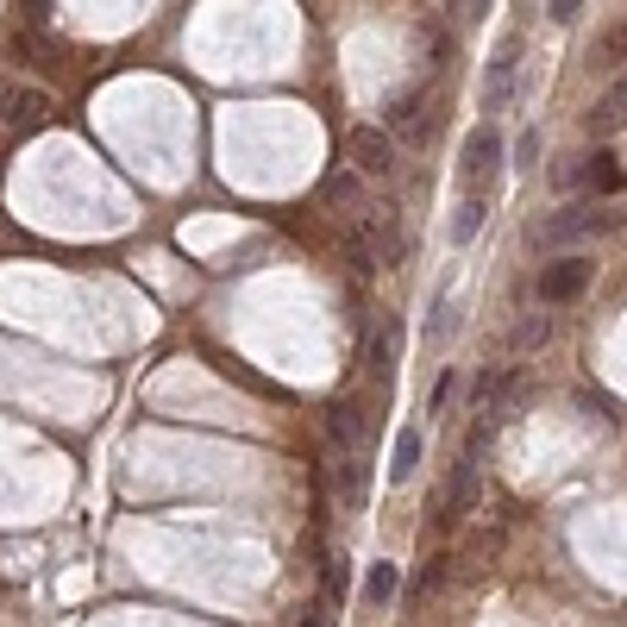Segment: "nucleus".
Listing matches in <instances>:
<instances>
[{"label":"nucleus","mask_w":627,"mask_h":627,"mask_svg":"<svg viewBox=\"0 0 627 627\" xmlns=\"http://www.w3.org/2000/svg\"><path fill=\"white\" fill-rule=\"evenodd\" d=\"M615 226H622V207H615V201H571V207H558L552 220H533L527 245L558 251V245H577V239H596V232H615Z\"/></svg>","instance_id":"nucleus-1"},{"label":"nucleus","mask_w":627,"mask_h":627,"mask_svg":"<svg viewBox=\"0 0 627 627\" xmlns=\"http://www.w3.org/2000/svg\"><path fill=\"white\" fill-rule=\"evenodd\" d=\"M515 82H521V38L508 32V38L496 45V57L483 63V113H490V120H496V113H508Z\"/></svg>","instance_id":"nucleus-2"},{"label":"nucleus","mask_w":627,"mask_h":627,"mask_svg":"<svg viewBox=\"0 0 627 627\" xmlns=\"http://www.w3.org/2000/svg\"><path fill=\"white\" fill-rule=\"evenodd\" d=\"M590 276H596L590 251H565V257H552L546 270H540V301H546V308H565V301H577L590 289Z\"/></svg>","instance_id":"nucleus-3"},{"label":"nucleus","mask_w":627,"mask_h":627,"mask_svg":"<svg viewBox=\"0 0 627 627\" xmlns=\"http://www.w3.org/2000/svg\"><path fill=\"white\" fill-rule=\"evenodd\" d=\"M496 164H502L496 125H477L471 138H465V157H458V182H465V195H483V182L496 176Z\"/></svg>","instance_id":"nucleus-4"},{"label":"nucleus","mask_w":627,"mask_h":627,"mask_svg":"<svg viewBox=\"0 0 627 627\" xmlns=\"http://www.w3.org/2000/svg\"><path fill=\"white\" fill-rule=\"evenodd\" d=\"M351 164H358V176H396V138L383 132V125H351Z\"/></svg>","instance_id":"nucleus-5"},{"label":"nucleus","mask_w":627,"mask_h":627,"mask_svg":"<svg viewBox=\"0 0 627 627\" xmlns=\"http://www.w3.org/2000/svg\"><path fill=\"white\" fill-rule=\"evenodd\" d=\"M622 125H627V75L608 82V88L590 100V113H583V132H590V138H608V132H622Z\"/></svg>","instance_id":"nucleus-6"},{"label":"nucleus","mask_w":627,"mask_h":627,"mask_svg":"<svg viewBox=\"0 0 627 627\" xmlns=\"http://www.w3.org/2000/svg\"><path fill=\"white\" fill-rule=\"evenodd\" d=\"M565 182L608 195V189H622V170H615V157H608V150H590V157H571V164H565Z\"/></svg>","instance_id":"nucleus-7"},{"label":"nucleus","mask_w":627,"mask_h":627,"mask_svg":"<svg viewBox=\"0 0 627 627\" xmlns=\"http://www.w3.org/2000/svg\"><path fill=\"white\" fill-rule=\"evenodd\" d=\"M396 596H401V565L376 558L371 571H364V602H371V608H389Z\"/></svg>","instance_id":"nucleus-8"},{"label":"nucleus","mask_w":627,"mask_h":627,"mask_svg":"<svg viewBox=\"0 0 627 627\" xmlns=\"http://www.w3.org/2000/svg\"><path fill=\"white\" fill-rule=\"evenodd\" d=\"M414 471H421V426H401L389 446V483H408Z\"/></svg>","instance_id":"nucleus-9"},{"label":"nucleus","mask_w":627,"mask_h":627,"mask_svg":"<svg viewBox=\"0 0 627 627\" xmlns=\"http://www.w3.org/2000/svg\"><path fill=\"white\" fill-rule=\"evenodd\" d=\"M490 220V195H465L458 201V214H451V245H471L477 232Z\"/></svg>","instance_id":"nucleus-10"},{"label":"nucleus","mask_w":627,"mask_h":627,"mask_svg":"<svg viewBox=\"0 0 627 627\" xmlns=\"http://www.w3.org/2000/svg\"><path fill=\"white\" fill-rule=\"evenodd\" d=\"M421 107H426L421 88L396 95V100H389V113H383V132H389V138H396V132H414V125H421Z\"/></svg>","instance_id":"nucleus-11"},{"label":"nucleus","mask_w":627,"mask_h":627,"mask_svg":"<svg viewBox=\"0 0 627 627\" xmlns=\"http://www.w3.org/2000/svg\"><path fill=\"white\" fill-rule=\"evenodd\" d=\"M371 364H376V371H389V364H396V326H376V333H371Z\"/></svg>","instance_id":"nucleus-12"},{"label":"nucleus","mask_w":627,"mask_h":627,"mask_svg":"<svg viewBox=\"0 0 627 627\" xmlns=\"http://www.w3.org/2000/svg\"><path fill=\"white\" fill-rule=\"evenodd\" d=\"M546 333H552V321H546V314H533V321H521V333H515V351H527V346H546Z\"/></svg>","instance_id":"nucleus-13"},{"label":"nucleus","mask_w":627,"mask_h":627,"mask_svg":"<svg viewBox=\"0 0 627 627\" xmlns=\"http://www.w3.org/2000/svg\"><path fill=\"white\" fill-rule=\"evenodd\" d=\"M451 314H458V308H451V301H433V321H426V339H451Z\"/></svg>","instance_id":"nucleus-14"},{"label":"nucleus","mask_w":627,"mask_h":627,"mask_svg":"<svg viewBox=\"0 0 627 627\" xmlns=\"http://www.w3.org/2000/svg\"><path fill=\"white\" fill-rule=\"evenodd\" d=\"M602 63H627V20L602 38Z\"/></svg>","instance_id":"nucleus-15"},{"label":"nucleus","mask_w":627,"mask_h":627,"mask_svg":"<svg viewBox=\"0 0 627 627\" xmlns=\"http://www.w3.org/2000/svg\"><path fill=\"white\" fill-rule=\"evenodd\" d=\"M451 389H458V376H439V383H433V396H426V408H433V414H439V408H446V401H451Z\"/></svg>","instance_id":"nucleus-16"},{"label":"nucleus","mask_w":627,"mask_h":627,"mask_svg":"<svg viewBox=\"0 0 627 627\" xmlns=\"http://www.w3.org/2000/svg\"><path fill=\"white\" fill-rule=\"evenodd\" d=\"M540 157V132H521V145H515V170H527Z\"/></svg>","instance_id":"nucleus-17"},{"label":"nucleus","mask_w":627,"mask_h":627,"mask_svg":"<svg viewBox=\"0 0 627 627\" xmlns=\"http://www.w3.org/2000/svg\"><path fill=\"white\" fill-rule=\"evenodd\" d=\"M301 627H326V608H308V622Z\"/></svg>","instance_id":"nucleus-18"}]
</instances>
